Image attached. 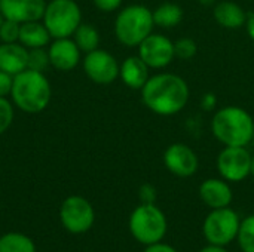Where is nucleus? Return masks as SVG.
<instances>
[{
  "label": "nucleus",
  "mask_w": 254,
  "mask_h": 252,
  "mask_svg": "<svg viewBox=\"0 0 254 252\" xmlns=\"http://www.w3.org/2000/svg\"><path fill=\"white\" fill-rule=\"evenodd\" d=\"M138 56L147 64L149 68L162 70L168 67L174 55V42L165 34L152 33L138 46Z\"/></svg>",
  "instance_id": "obj_10"
},
{
  "label": "nucleus",
  "mask_w": 254,
  "mask_h": 252,
  "mask_svg": "<svg viewBox=\"0 0 254 252\" xmlns=\"http://www.w3.org/2000/svg\"><path fill=\"white\" fill-rule=\"evenodd\" d=\"M237 241L243 252H254V214L241 220Z\"/></svg>",
  "instance_id": "obj_23"
},
{
  "label": "nucleus",
  "mask_w": 254,
  "mask_h": 252,
  "mask_svg": "<svg viewBox=\"0 0 254 252\" xmlns=\"http://www.w3.org/2000/svg\"><path fill=\"white\" fill-rule=\"evenodd\" d=\"M199 198L211 209L231 206L234 199V192L229 183L223 178H208L199 186Z\"/></svg>",
  "instance_id": "obj_15"
},
{
  "label": "nucleus",
  "mask_w": 254,
  "mask_h": 252,
  "mask_svg": "<svg viewBox=\"0 0 254 252\" xmlns=\"http://www.w3.org/2000/svg\"><path fill=\"white\" fill-rule=\"evenodd\" d=\"M241 218L231 206L211 209L202 224V235L211 245L228 247L237 239Z\"/></svg>",
  "instance_id": "obj_7"
},
{
  "label": "nucleus",
  "mask_w": 254,
  "mask_h": 252,
  "mask_svg": "<svg viewBox=\"0 0 254 252\" xmlns=\"http://www.w3.org/2000/svg\"><path fill=\"white\" fill-rule=\"evenodd\" d=\"M45 9V0H0V13L3 18L19 24L42 19Z\"/></svg>",
  "instance_id": "obj_13"
},
{
  "label": "nucleus",
  "mask_w": 254,
  "mask_h": 252,
  "mask_svg": "<svg viewBox=\"0 0 254 252\" xmlns=\"http://www.w3.org/2000/svg\"><path fill=\"white\" fill-rule=\"evenodd\" d=\"M140 92L143 104L158 116H174L180 113L190 97L188 82L174 73L150 76Z\"/></svg>",
  "instance_id": "obj_1"
},
{
  "label": "nucleus",
  "mask_w": 254,
  "mask_h": 252,
  "mask_svg": "<svg viewBox=\"0 0 254 252\" xmlns=\"http://www.w3.org/2000/svg\"><path fill=\"white\" fill-rule=\"evenodd\" d=\"M199 3L202 6H214L217 3V0H199Z\"/></svg>",
  "instance_id": "obj_35"
},
{
  "label": "nucleus",
  "mask_w": 254,
  "mask_h": 252,
  "mask_svg": "<svg viewBox=\"0 0 254 252\" xmlns=\"http://www.w3.org/2000/svg\"><path fill=\"white\" fill-rule=\"evenodd\" d=\"M153 10L143 4H129L115 19V36L119 43L135 48L153 33Z\"/></svg>",
  "instance_id": "obj_4"
},
{
  "label": "nucleus",
  "mask_w": 254,
  "mask_h": 252,
  "mask_svg": "<svg viewBox=\"0 0 254 252\" xmlns=\"http://www.w3.org/2000/svg\"><path fill=\"white\" fill-rule=\"evenodd\" d=\"M164 165L173 175L189 178L198 172L199 159L192 147L183 143H174L164 151Z\"/></svg>",
  "instance_id": "obj_12"
},
{
  "label": "nucleus",
  "mask_w": 254,
  "mask_h": 252,
  "mask_svg": "<svg viewBox=\"0 0 254 252\" xmlns=\"http://www.w3.org/2000/svg\"><path fill=\"white\" fill-rule=\"evenodd\" d=\"M217 107V98L213 92H205L201 97V108L205 111H213Z\"/></svg>",
  "instance_id": "obj_31"
},
{
  "label": "nucleus",
  "mask_w": 254,
  "mask_h": 252,
  "mask_svg": "<svg viewBox=\"0 0 254 252\" xmlns=\"http://www.w3.org/2000/svg\"><path fill=\"white\" fill-rule=\"evenodd\" d=\"M60 220L67 232L82 235L94 226L95 211L88 199L82 196H70L60 208Z\"/></svg>",
  "instance_id": "obj_8"
},
{
  "label": "nucleus",
  "mask_w": 254,
  "mask_h": 252,
  "mask_svg": "<svg viewBox=\"0 0 254 252\" xmlns=\"http://www.w3.org/2000/svg\"><path fill=\"white\" fill-rule=\"evenodd\" d=\"M254 119L238 105L219 108L211 119V132L225 147H247L253 141Z\"/></svg>",
  "instance_id": "obj_2"
},
{
  "label": "nucleus",
  "mask_w": 254,
  "mask_h": 252,
  "mask_svg": "<svg viewBox=\"0 0 254 252\" xmlns=\"http://www.w3.org/2000/svg\"><path fill=\"white\" fill-rule=\"evenodd\" d=\"M183 15H185V12L179 4L165 1L153 10V21H155L156 27L170 30V28L177 27L182 22Z\"/></svg>",
  "instance_id": "obj_20"
},
{
  "label": "nucleus",
  "mask_w": 254,
  "mask_h": 252,
  "mask_svg": "<svg viewBox=\"0 0 254 252\" xmlns=\"http://www.w3.org/2000/svg\"><path fill=\"white\" fill-rule=\"evenodd\" d=\"M252 143H253V144H254V131H253V141H252Z\"/></svg>",
  "instance_id": "obj_38"
},
{
  "label": "nucleus",
  "mask_w": 254,
  "mask_h": 252,
  "mask_svg": "<svg viewBox=\"0 0 254 252\" xmlns=\"http://www.w3.org/2000/svg\"><path fill=\"white\" fill-rule=\"evenodd\" d=\"M13 76L0 70V97H7L12 91Z\"/></svg>",
  "instance_id": "obj_29"
},
{
  "label": "nucleus",
  "mask_w": 254,
  "mask_h": 252,
  "mask_svg": "<svg viewBox=\"0 0 254 252\" xmlns=\"http://www.w3.org/2000/svg\"><path fill=\"white\" fill-rule=\"evenodd\" d=\"M124 0H94V4L97 9L103 12H113L118 7H121Z\"/></svg>",
  "instance_id": "obj_30"
},
{
  "label": "nucleus",
  "mask_w": 254,
  "mask_h": 252,
  "mask_svg": "<svg viewBox=\"0 0 254 252\" xmlns=\"http://www.w3.org/2000/svg\"><path fill=\"white\" fill-rule=\"evenodd\" d=\"M48 55L51 65L61 71L73 70L80 61V49L70 37L55 39L48 49Z\"/></svg>",
  "instance_id": "obj_14"
},
{
  "label": "nucleus",
  "mask_w": 254,
  "mask_h": 252,
  "mask_svg": "<svg viewBox=\"0 0 254 252\" xmlns=\"http://www.w3.org/2000/svg\"><path fill=\"white\" fill-rule=\"evenodd\" d=\"M49 64H51V62H49L48 50H45L43 48L28 49V64H27V68L43 73V70H45Z\"/></svg>",
  "instance_id": "obj_25"
},
{
  "label": "nucleus",
  "mask_w": 254,
  "mask_h": 252,
  "mask_svg": "<svg viewBox=\"0 0 254 252\" xmlns=\"http://www.w3.org/2000/svg\"><path fill=\"white\" fill-rule=\"evenodd\" d=\"M119 64L116 58L103 49L88 52L83 59L86 76L97 85H110L119 77Z\"/></svg>",
  "instance_id": "obj_11"
},
{
  "label": "nucleus",
  "mask_w": 254,
  "mask_h": 252,
  "mask_svg": "<svg viewBox=\"0 0 254 252\" xmlns=\"http://www.w3.org/2000/svg\"><path fill=\"white\" fill-rule=\"evenodd\" d=\"M199 252H228V250H226V247H219V245L208 244L207 247H204Z\"/></svg>",
  "instance_id": "obj_34"
},
{
  "label": "nucleus",
  "mask_w": 254,
  "mask_h": 252,
  "mask_svg": "<svg viewBox=\"0 0 254 252\" xmlns=\"http://www.w3.org/2000/svg\"><path fill=\"white\" fill-rule=\"evenodd\" d=\"M143 252H177V250L173 248V247L168 245V244L158 242V244H153V245H147Z\"/></svg>",
  "instance_id": "obj_32"
},
{
  "label": "nucleus",
  "mask_w": 254,
  "mask_h": 252,
  "mask_svg": "<svg viewBox=\"0 0 254 252\" xmlns=\"http://www.w3.org/2000/svg\"><path fill=\"white\" fill-rule=\"evenodd\" d=\"M10 97L19 110L24 113L36 114L48 107L52 91L43 73L25 68L19 74L13 76Z\"/></svg>",
  "instance_id": "obj_3"
},
{
  "label": "nucleus",
  "mask_w": 254,
  "mask_h": 252,
  "mask_svg": "<svg viewBox=\"0 0 254 252\" xmlns=\"http://www.w3.org/2000/svg\"><path fill=\"white\" fill-rule=\"evenodd\" d=\"M250 175L254 177V154H252V165H250Z\"/></svg>",
  "instance_id": "obj_36"
},
{
  "label": "nucleus",
  "mask_w": 254,
  "mask_h": 252,
  "mask_svg": "<svg viewBox=\"0 0 254 252\" xmlns=\"http://www.w3.org/2000/svg\"><path fill=\"white\" fill-rule=\"evenodd\" d=\"M213 16L220 27L228 30H238L244 27L247 21V13L243 6L231 0L217 1L213 9Z\"/></svg>",
  "instance_id": "obj_18"
},
{
  "label": "nucleus",
  "mask_w": 254,
  "mask_h": 252,
  "mask_svg": "<svg viewBox=\"0 0 254 252\" xmlns=\"http://www.w3.org/2000/svg\"><path fill=\"white\" fill-rule=\"evenodd\" d=\"M198 52V45L190 37H182L174 42V55L179 59H192Z\"/></svg>",
  "instance_id": "obj_24"
},
{
  "label": "nucleus",
  "mask_w": 254,
  "mask_h": 252,
  "mask_svg": "<svg viewBox=\"0 0 254 252\" xmlns=\"http://www.w3.org/2000/svg\"><path fill=\"white\" fill-rule=\"evenodd\" d=\"M138 198L141 203H155L156 198H158V192L155 189V186L152 184H143L138 189Z\"/></svg>",
  "instance_id": "obj_28"
},
{
  "label": "nucleus",
  "mask_w": 254,
  "mask_h": 252,
  "mask_svg": "<svg viewBox=\"0 0 254 252\" xmlns=\"http://www.w3.org/2000/svg\"><path fill=\"white\" fill-rule=\"evenodd\" d=\"M149 67L147 64L138 56L132 55L128 56L119 67V77L122 79L124 85L134 91H141V88L149 80Z\"/></svg>",
  "instance_id": "obj_16"
},
{
  "label": "nucleus",
  "mask_w": 254,
  "mask_h": 252,
  "mask_svg": "<svg viewBox=\"0 0 254 252\" xmlns=\"http://www.w3.org/2000/svg\"><path fill=\"white\" fill-rule=\"evenodd\" d=\"M49 40H51V34L46 30L45 24H40L39 21H30L21 24L18 42L27 49L45 48L49 43Z\"/></svg>",
  "instance_id": "obj_19"
},
{
  "label": "nucleus",
  "mask_w": 254,
  "mask_h": 252,
  "mask_svg": "<svg viewBox=\"0 0 254 252\" xmlns=\"http://www.w3.org/2000/svg\"><path fill=\"white\" fill-rule=\"evenodd\" d=\"M13 120V107L6 97H0V135L4 134Z\"/></svg>",
  "instance_id": "obj_27"
},
{
  "label": "nucleus",
  "mask_w": 254,
  "mask_h": 252,
  "mask_svg": "<svg viewBox=\"0 0 254 252\" xmlns=\"http://www.w3.org/2000/svg\"><path fill=\"white\" fill-rule=\"evenodd\" d=\"M74 43L80 49V52H92L98 49L100 45V33L91 24H80L74 31Z\"/></svg>",
  "instance_id": "obj_22"
},
{
  "label": "nucleus",
  "mask_w": 254,
  "mask_h": 252,
  "mask_svg": "<svg viewBox=\"0 0 254 252\" xmlns=\"http://www.w3.org/2000/svg\"><path fill=\"white\" fill-rule=\"evenodd\" d=\"M129 233L141 245H153L165 238L168 223L156 203H140L129 215Z\"/></svg>",
  "instance_id": "obj_5"
},
{
  "label": "nucleus",
  "mask_w": 254,
  "mask_h": 252,
  "mask_svg": "<svg viewBox=\"0 0 254 252\" xmlns=\"http://www.w3.org/2000/svg\"><path fill=\"white\" fill-rule=\"evenodd\" d=\"M0 252H36V245L27 235L10 232L0 236Z\"/></svg>",
  "instance_id": "obj_21"
},
{
  "label": "nucleus",
  "mask_w": 254,
  "mask_h": 252,
  "mask_svg": "<svg viewBox=\"0 0 254 252\" xmlns=\"http://www.w3.org/2000/svg\"><path fill=\"white\" fill-rule=\"evenodd\" d=\"M246 30H247V34L249 37L254 42V12L247 13V21H246Z\"/></svg>",
  "instance_id": "obj_33"
},
{
  "label": "nucleus",
  "mask_w": 254,
  "mask_h": 252,
  "mask_svg": "<svg viewBox=\"0 0 254 252\" xmlns=\"http://www.w3.org/2000/svg\"><path fill=\"white\" fill-rule=\"evenodd\" d=\"M42 19L51 37L64 39L73 36L82 24V10L74 0H51Z\"/></svg>",
  "instance_id": "obj_6"
},
{
  "label": "nucleus",
  "mask_w": 254,
  "mask_h": 252,
  "mask_svg": "<svg viewBox=\"0 0 254 252\" xmlns=\"http://www.w3.org/2000/svg\"><path fill=\"white\" fill-rule=\"evenodd\" d=\"M3 21H4V18H3V15L0 13V27H1V24H3Z\"/></svg>",
  "instance_id": "obj_37"
},
{
  "label": "nucleus",
  "mask_w": 254,
  "mask_h": 252,
  "mask_svg": "<svg viewBox=\"0 0 254 252\" xmlns=\"http://www.w3.org/2000/svg\"><path fill=\"white\" fill-rule=\"evenodd\" d=\"M217 171L228 183H240L250 175L252 153L247 147H225L217 156Z\"/></svg>",
  "instance_id": "obj_9"
},
{
  "label": "nucleus",
  "mask_w": 254,
  "mask_h": 252,
  "mask_svg": "<svg viewBox=\"0 0 254 252\" xmlns=\"http://www.w3.org/2000/svg\"><path fill=\"white\" fill-rule=\"evenodd\" d=\"M19 30H21V24L10 21V19H4L1 27H0V40L3 43H15L19 40Z\"/></svg>",
  "instance_id": "obj_26"
},
{
  "label": "nucleus",
  "mask_w": 254,
  "mask_h": 252,
  "mask_svg": "<svg viewBox=\"0 0 254 252\" xmlns=\"http://www.w3.org/2000/svg\"><path fill=\"white\" fill-rule=\"evenodd\" d=\"M28 49L21 43H1L0 45V70L16 76L27 68Z\"/></svg>",
  "instance_id": "obj_17"
}]
</instances>
